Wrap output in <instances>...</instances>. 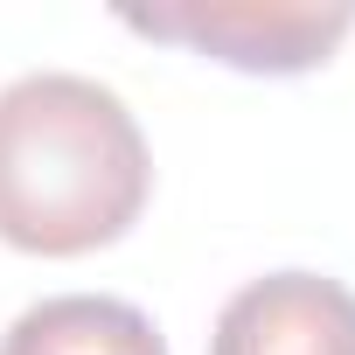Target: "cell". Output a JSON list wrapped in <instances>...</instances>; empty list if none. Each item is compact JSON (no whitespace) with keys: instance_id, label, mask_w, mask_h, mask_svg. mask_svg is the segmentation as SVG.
I'll use <instances>...</instances> for the list:
<instances>
[{"instance_id":"6da1fadb","label":"cell","mask_w":355,"mask_h":355,"mask_svg":"<svg viewBox=\"0 0 355 355\" xmlns=\"http://www.w3.org/2000/svg\"><path fill=\"white\" fill-rule=\"evenodd\" d=\"M153 189V160L119 91L35 70L0 91V244L84 258L119 244Z\"/></svg>"},{"instance_id":"7a4b0ae2","label":"cell","mask_w":355,"mask_h":355,"mask_svg":"<svg viewBox=\"0 0 355 355\" xmlns=\"http://www.w3.org/2000/svg\"><path fill=\"white\" fill-rule=\"evenodd\" d=\"M119 21L132 35L182 42L251 77H300L334 56V42L355 28V8L348 0H153V8H119Z\"/></svg>"},{"instance_id":"3957f363","label":"cell","mask_w":355,"mask_h":355,"mask_svg":"<svg viewBox=\"0 0 355 355\" xmlns=\"http://www.w3.org/2000/svg\"><path fill=\"white\" fill-rule=\"evenodd\" d=\"M209 355H355V293L327 272L251 279L216 313Z\"/></svg>"},{"instance_id":"277c9868","label":"cell","mask_w":355,"mask_h":355,"mask_svg":"<svg viewBox=\"0 0 355 355\" xmlns=\"http://www.w3.org/2000/svg\"><path fill=\"white\" fill-rule=\"evenodd\" d=\"M0 355H167V341L153 334V320L132 300L56 293V300H35L8 327Z\"/></svg>"}]
</instances>
